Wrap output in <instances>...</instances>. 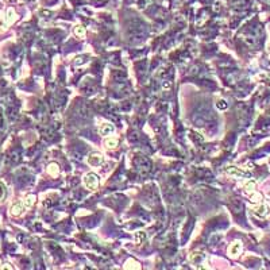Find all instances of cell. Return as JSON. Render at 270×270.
Masks as SVG:
<instances>
[{"instance_id":"6da1fadb","label":"cell","mask_w":270,"mask_h":270,"mask_svg":"<svg viewBox=\"0 0 270 270\" xmlns=\"http://www.w3.org/2000/svg\"><path fill=\"white\" fill-rule=\"evenodd\" d=\"M84 185L93 191L99 185V177L94 173H87L84 176Z\"/></svg>"},{"instance_id":"7a4b0ae2","label":"cell","mask_w":270,"mask_h":270,"mask_svg":"<svg viewBox=\"0 0 270 270\" xmlns=\"http://www.w3.org/2000/svg\"><path fill=\"white\" fill-rule=\"evenodd\" d=\"M103 161H104V158H103L101 153H92V154H89L88 158H87V162L91 166H100L103 164Z\"/></svg>"},{"instance_id":"3957f363","label":"cell","mask_w":270,"mask_h":270,"mask_svg":"<svg viewBox=\"0 0 270 270\" xmlns=\"http://www.w3.org/2000/svg\"><path fill=\"white\" fill-rule=\"evenodd\" d=\"M240 250H242V243L240 242H234L228 247V254L231 255L232 258H236V256L239 255Z\"/></svg>"},{"instance_id":"277c9868","label":"cell","mask_w":270,"mask_h":270,"mask_svg":"<svg viewBox=\"0 0 270 270\" xmlns=\"http://www.w3.org/2000/svg\"><path fill=\"white\" fill-rule=\"evenodd\" d=\"M253 211H254V213L256 216H259V218H263V216H266L269 213V208L265 204H259V205L254 207Z\"/></svg>"},{"instance_id":"5b68a950","label":"cell","mask_w":270,"mask_h":270,"mask_svg":"<svg viewBox=\"0 0 270 270\" xmlns=\"http://www.w3.org/2000/svg\"><path fill=\"white\" fill-rule=\"evenodd\" d=\"M226 172H227V174L234 176V177H243V176H245V173L238 168H235V166H230V168L226 169Z\"/></svg>"},{"instance_id":"8992f818","label":"cell","mask_w":270,"mask_h":270,"mask_svg":"<svg viewBox=\"0 0 270 270\" xmlns=\"http://www.w3.org/2000/svg\"><path fill=\"white\" fill-rule=\"evenodd\" d=\"M23 211V204L22 202H15L12 207H11V215L14 216H19Z\"/></svg>"},{"instance_id":"52a82bcc","label":"cell","mask_w":270,"mask_h":270,"mask_svg":"<svg viewBox=\"0 0 270 270\" xmlns=\"http://www.w3.org/2000/svg\"><path fill=\"white\" fill-rule=\"evenodd\" d=\"M114 126L112 124H110V123H103L101 126H100V132L103 134V135H108V134H111V132H114Z\"/></svg>"},{"instance_id":"ba28073f","label":"cell","mask_w":270,"mask_h":270,"mask_svg":"<svg viewBox=\"0 0 270 270\" xmlns=\"http://www.w3.org/2000/svg\"><path fill=\"white\" fill-rule=\"evenodd\" d=\"M47 173L53 176V177H57L58 174H60V166L57 164H50L47 166Z\"/></svg>"},{"instance_id":"9c48e42d","label":"cell","mask_w":270,"mask_h":270,"mask_svg":"<svg viewBox=\"0 0 270 270\" xmlns=\"http://www.w3.org/2000/svg\"><path fill=\"white\" fill-rule=\"evenodd\" d=\"M104 146L107 148H115L118 146V139L116 138H107L104 141Z\"/></svg>"},{"instance_id":"30bf717a","label":"cell","mask_w":270,"mask_h":270,"mask_svg":"<svg viewBox=\"0 0 270 270\" xmlns=\"http://www.w3.org/2000/svg\"><path fill=\"white\" fill-rule=\"evenodd\" d=\"M35 204V196L34 195H29V196H26V199H24V207H27V208H31Z\"/></svg>"},{"instance_id":"8fae6325","label":"cell","mask_w":270,"mask_h":270,"mask_svg":"<svg viewBox=\"0 0 270 270\" xmlns=\"http://www.w3.org/2000/svg\"><path fill=\"white\" fill-rule=\"evenodd\" d=\"M245 191L247 192V193H253L254 191H255V181H247L246 184H245Z\"/></svg>"},{"instance_id":"7c38bea8","label":"cell","mask_w":270,"mask_h":270,"mask_svg":"<svg viewBox=\"0 0 270 270\" xmlns=\"http://www.w3.org/2000/svg\"><path fill=\"white\" fill-rule=\"evenodd\" d=\"M145 239H146V234L145 232L138 231L137 234H135V243H137V245H141Z\"/></svg>"},{"instance_id":"4fadbf2b","label":"cell","mask_w":270,"mask_h":270,"mask_svg":"<svg viewBox=\"0 0 270 270\" xmlns=\"http://www.w3.org/2000/svg\"><path fill=\"white\" fill-rule=\"evenodd\" d=\"M124 267H126V269H139L141 266H139V263L137 262V261H134V259H128L127 262H126Z\"/></svg>"},{"instance_id":"5bb4252c","label":"cell","mask_w":270,"mask_h":270,"mask_svg":"<svg viewBox=\"0 0 270 270\" xmlns=\"http://www.w3.org/2000/svg\"><path fill=\"white\" fill-rule=\"evenodd\" d=\"M74 34L77 35V37H84L85 35V27L83 24H78L74 27Z\"/></svg>"},{"instance_id":"9a60e30c","label":"cell","mask_w":270,"mask_h":270,"mask_svg":"<svg viewBox=\"0 0 270 270\" xmlns=\"http://www.w3.org/2000/svg\"><path fill=\"white\" fill-rule=\"evenodd\" d=\"M14 20H15V12L10 8V10L7 11V23H12Z\"/></svg>"},{"instance_id":"2e32d148","label":"cell","mask_w":270,"mask_h":270,"mask_svg":"<svg viewBox=\"0 0 270 270\" xmlns=\"http://www.w3.org/2000/svg\"><path fill=\"white\" fill-rule=\"evenodd\" d=\"M261 200H262V196H261L259 193H254V192H253V197H251V201H253V202H259Z\"/></svg>"},{"instance_id":"e0dca14e","label":"cell","mask_w":270,"mask_h":270,"mask_svg":"<svg viewBox=\"0 0 270 270\" xmlns=\"http://www.w3.org/2000/svg\"><path fill=\"white\" fill-rule=\"evenodd\" d=\"M220 107H222V108H226V104H224V101H223V100L220 101Z\"/></svg>"}]
</instances>
